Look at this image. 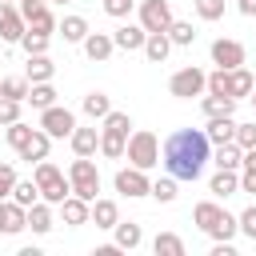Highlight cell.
<instances>
[{
  "label": "cell",
  "instance_id": "obj_1",
  "mask_svg": "<svg viewBox=\"0 0 256 256\" xmlns=\"http://www.w3.org/2000/svg\"><path fill=\"white\" fill-rule=\"evenodd\" d=\"M208 156H212V140L200 128H176L160 144V160H164L168 176H176V180H200Z\"/></svg>",
  "mask_w": 256,
  "mask_h": 256
},
{
  "label": "cell",
  "instance_id": "obj_2",
  "mask_svg": "<svg viewBox=\"0 0 256 256\" xmlns=\"http://www.w3.org/2000/svg\"><path fill=\"white\" fill-rule=\"evenodd\" d=\"M36 188H40V200H48V204H64L68 196H72V184H68V176L52 164V160H40L36 164Z\"/></svg>",
  "mask_w": 256,
  "mask_h": 256
},
{
  "label": "cell",
  "instance_id": "obj_3",
  "mask_svg": "<svg viewBox=\"0 0 256 256\" xmlns=\"http://www.w3.org/2000/svg\"><path fill=\"white\" fill-rule=\"evenodd\" d=\"M124 156H128L136 168H144V172H148V168H156V164H160V140H156L148 128H140V132H132V136H128Z\"/></svg>",
  "mask_w": 256,
  "mask_h": 256
},
{
  "label": "cell",
  "instance_id": "obj_4",
  "mask_svg": "<svg viewBox=\"0 0 256 256\" xmlns=\"http://www.w3.org/2000/svg\"><path fill=\"white\" fill-rule=\"evenodd\" d=\"M68 184H72V192L80 196V200H96V192H100V172H96V164L88 160V156H76L72 160V168H68Z\"/></svg>",
  "mask_w": 256,
  "mask_h": 256
},
{
  "label": "cell",
  "instance_id": "obj_5",
  "mask_svg": "<svg viewBox=\"0 0 256 256\" xmlns=\"http://www.w3.org/2000/svg\"><path fill=\"white\" fill-rule=\"evenodd\" d=\"M168 92L172 96H180V100H192V96H200V92H208V72H200V68H180V72H172V80H168Z\"/></svg>",
  "mask_w": 256,
  "mask_h": 256
},
{
  "label": "cell",
  "instance_id": "obj_6",
  "mask_svg": "<svg viewBox=\"0 0 256 256\" xmlns=\"http://www.w3.org/2000/svg\"><path fill=\"white\" fill-rule=\"evenodd\" d=\"M40 128H44L52 140H64V136H72V132H76V116H72L68 108L52 104V108H40Z\"/></svg>",
  "mask_w": 256,
  "mask_h": 256
},
{
  "label": "cell",
  "instance_id": "obj_7",
  "mask_svg": "<svg viewBox=\"0 0 256 256\" xmlns=\"http://www.w3.org/2000/svg\"><path fill=\"white\" fill-rule=\"evenodd\" d=\"M112 184H116V192L128 196V200H136V196H152V180H148L144 168H136V164H132V168H120Z\"/></svg>",
  "mask_w": 256,
  "mask_h": 256
},
{
  "label": "cell",
  "instance_id": "obj_8",
  "mask_svg": "<svg viewBox=\"0 0 256 256\" xmlns=\"http://www.w3.org/2000/svg\"><path fill=\"white\" fill-rule=\"evenodd\" d=\"M172 20H176V16H172V4H168V0H144V4H140V24H144V32H168Z\"/></svg>",
  "mask_w": 256,
  "mask_h": 256
},
{
  "label": "cell",
  "instance_id": "obj_9",
  "mask_svg": "<svg viewBox=\"0 0 256 256\" xmlns=\"http://www.w3.org/2000/svg\"><path fill=\"white\" fill-rule=\"evenodd\" d=\"M28 32V20L20 16V8L12 0H0V40L8 44H20V36Z\"/></svg>",
  "mask_w": 256,
  "mask_h": 256
},
{
  "label": "cell",
  "instance_id": "obj_10",
  "mask_svg": "<svg viewBox=\"0 0 256 256\" xmlns=\"http://www.w3.org/2000/svg\"><path fill=\"white\" fill-rule=\"evenodd\" d=\"M24 228H28V208L16 204L12 196L0 200V236H16V232H24Z\"/></svg>",
  "mask_w": 256,
  "mask_h": 256
},
{
  "label": "cell",
  "instance_id": "obj_11",
  "mask_svg": "<svg viewBox=\"0 0 256 256\" xmlns=\"http://www.w3.org/2000/svg\"><path fill=\"white\" fill-rule=\"evenodd\" d=\"M212 64L216 68H240L244 64V44L240 40H212Z\"/></svg>",
  "mask_w": 256,
  "mask_h": 256
},
{
  "label": "cell",
  "instance_id": "obj_12",
  "mask_svg": "<svg viewBox=\"0 0 256 256\" xmlns=\"http://www.w3.org/2000/svg\"><path fill=\"white\" fill-rule=\"evenodd\" d=\"M112 40H116V48H124V52H144L148 32H144V24H120V28L112 32Z\"/></svg>",
  "mask_w": 256,
  "mask_h": 256
},
{
  "label": "cell",
  "instance_id": "obj_13",
  "mask_svg": "<svg viewBox=\"0 0 256 256\" xmlns=\"http://www.w3.org/2000/svg\"><path fill=\"white\" fill-rule=\"evenodd\" d=\"M112 52H116V40L108 32H88L84 36V56L88 60H108Z\"/></svg>",
  "mask_w": 256,
  "mask_h": 256
},
{
  "label": "cell",
  "instance_id": "obj_14",
  "mask_svg": "<svg viewBox=\"0 0 256 256\" xmlns=\"http://www.w3.org/2000/svg\"><path fill=\"white\" fill-rule=\"evenodd\" d=\"M48 148H52V136H48L44 128H36V132H32V140L20 148V160H28V164H40V160H48Z\"/></svg>",
  "mask_w": 256,
  "mask_h": 256
},
{
  "label": "cell",
  "instance_id": "obj_15",
  "mask_svg": "<svg viewBox=\"0 0 256 256\" xmlns=\"http://www.w3.org/2000/svg\"><path fill=\"white\" fill-rule=\"evenodd\" d=\"M208 192L220 196V200H224V196H236V192H240V176H236V168H220V172L208 180Z\"/></svg>",
  "mask_w": 256,
  "mask_h": 256
},
{
  "label": "cell",
  "instance_id": "obj_16",
  "mask_svg": "<svg viewBox=\"0 0 256 256\" xmlns=\"http://www.w3.org/2000/svg\"><path fill=\"white\" fill-rule=\"evenodd\" d=\"M60 212H64V224H72V228H76V224H88V220H92V204H88V200H80L76 192H72V196H68L64 204H60Z\"/></svg>",
  "mask_w": 256,
  "mask_h": 256
},
{
  "label": "cell",
  "instance_id": "obj_17",
  "mask_svg": "<svg viewBox=\"0 0 256 256\" xmlns=\"http://www.w3.org/2000/svg\"><path fill=\"white\" fill-rule=\"evenodd\" d=\"M204 136L212 144H228V140H236V120L232 116H212L208 128H204Z\"/></svg>",
  "mask_w": 256,
  "mask_h": 256
},
{
  "label": "cell",
  "instance_id": "obj_18",
  "mask_svg": "<svg viewBox=\"0 0 256 256\" xmlns=\"http://www.w3.org/2000/svg\"><path fill=\"white\" fill-rule=\"evenodd\" d=\"M220 216H224V208H220L216 200H200V204L192 208V220L200 224V232H212V228L220 224Z\"/></svg>",
  "mask_w": 256,
  "mask_h": 256
},
{
  "label": "cell",
  "instance_id": "obj_19",
  "mask_svg": "<svg viewBox=\"0 0 256 256\" xmlns=\"http://www.w3.org/2000/svg\"><path fill=\"white\" fill-rule=\"evenodd\" d=\"M168 52H172L168 32H148V40H144V56H148L152 64H164V60H168Z\"/></svg>",
  "mask_w": 256,
  "mask_h": 256
},
{
  "label": "cell",
  "instance_id": "obj_20",
  "mask_svg": "<svg viewBox=\"0 0 256 256\" xmlns=\"http://www.w3.org/2000/svg\"><path fill=\"white\" fill-rule=\"evenodd\" d=\"M252 88H256V80H252V72L240 64V68H228V96H252Z\"/></svg>",
  "mask_w": 256,
  "mask_h": 256
},
{
  "label": "cell",
  "instance_id": "obj_21",
  "mask_svg": "<svg viewBox=\"0 0 256 256\" xmlns=\"http://www.w3.org/2000/svg\"><path fill=\"white\" fill-rule=\"evenodd\" d=\"M92 224H96V228H116V224H120L116 200H92Z\"/></svg>",
  "mask_w": 256,
  "mask_h": 256
},
{
  "label": "cell",
  "instance_id": "obj_22",
  "mask_svg": "<svg viewBox=\"0 0 256 256\" xmlns=\"http://www.w3.org/2000/svg\"><path fill=\"white\" fill-rule=\"evenodd\" d=\"M24 20H28V28H32V32H48V36H52V32L60 28V24H56V16H52V12L44 8V4L28 8V12H24Z\"/></svg>",
  "mask_w": 256,
  "mask_h": 256
},
{
  "label": "cell",
  "instance_id": "obj_23",
  "mask_svg": "<svg viewBox=\"0 0 256 256\" xmlns=\"http://www.w3.org/2000/svg\"><path fill=\"white\" fill-rule=\"evenodd\" d=\"M68 140H72V152H76V156H92V152L100 148V132H96V128H76Z\"/></svg>",
  "mask_w": 256,
  "mask_h": 256
},
{
  "label": "cell",
  "instance_id": "obj_24",
  "mask_svg": "<svg viewBox=\"0 0 256 256\" xmlns=\"http://www.w3.org/2000/svg\"><path fill=\"white\" fill-rule=\"evenodd\" d=\"M28 228L40 232V236L52 232V204H48V200H36V204L28 208Z\"/></svg>",
  "mask_w": 256,
  "mask_h": 256
},
{
  "label": "cell",
  "instance_id": "obj_25",
  "mask_svg": "<svg viewBox=\"0 0 256 256\" xmlns=\"http://www.w3.org/2000/svg\"><path fill=\"white\" fill-rule=\"evenodd\" d=\"M52 72H56V64L48 60V52H36V56H28V80L32 84H40V80H52Z\"/></svg>",
  "mask_w": 256,
  "mask_h": 256
},
{
  "label": "cell",
  "instance_id": "obj_26",
  "mask_svg": "<svg viewBox=\"0 0 256 256\" xmlns=\"http://www.w3.org/2000/svg\"><path fill=\"white\" fill-rule=\"evenodd\" d=\"M200 108H204V116L212 120V116H232V108H236V96H204L200 100Z\"/></svg>",
  "mask_w": 256,
  "mask_h": 256
},
{
  "label": "cell",
  "instance_id": "obj_27",
  "mask_svg": "<svg viewBox=\"0 0 256 256\" xmlns=\"http://www.w3.org/2000/svg\"><path fill=\"white\" fill-rule=\"evenodd\" d=\"M124 148H128V136H120V132H108V128H100V152H104L108 160H120V156H124Z\"/></svg>",
  "mask_w": 256,
  "mask_h": 256
},
{
  "label": "cell",
  "instance_id": "obj_28",
  "mask_svg": "<svg viewBox=\"0 0 256 256\" xmlns=\"http://www.w3.org/2000/svg\"><path fill=\"white\" fill-rule=\"evenodd\" d=\"M240 164H244V148L236 140L216 144V168H240Z\"/></svg>",
  "mask_w": 256,
  "mask_h": 256
},
{
  "label": "cell",
  "instance_id": "obj_29",
  "mask_svg": "<svg viewBox=\"0 0 256 256\" xmlns=\"http://www.w3.org/2000/svg\"><path fill=\"white\" fill-rule=\"evenodd\" d=\"M112 232H116V244H120L124 252H132V248H140V240H144V232H140V224H132V220H128V224L120 220V224H116Z\"/></svg>",
  "mask_w": 256,
  "mask_h": 256
},
{
  "label": "cell",
  "instance_id": "obj_30",
  "mask_svg": "<svg viewBox=\"0 0 256 256\" xmlns=\"http://www.w3.org/2000/svg\"><path fill=\"white\" fill-rule=\"evenodd\" d=\"M60 36H64L68 44H84V36H88V20H84V16H64Z\"/></svg>",
  "mask_w": 256,
  "mask_h": 256
},
{
  "label": "cell",
  "instance_id": "obj_31",
  "mask_svg": "<svg viewBox=\"0 0 256 256\" xmlns=\"http://www.w3.org/2000/svg\"><path fill=\"white\" fill-rule=\"evenodd\" d=\"M28 88H32L28 76H4L0 80V96H8V100H28Z\"/></svg>",
  "mask_w": 256,
  "mask_h": 256
},
{
  "label": "cell",
  "instance_id": "obj_32",
  "mask_svg": "<svg viewBox=\"0 0 256 256\" xmlns=\"http://www.w3.org/2000/svg\"><path fill=\"white\" fill-rule=\"evenodd\" d=\"M80 108H84V116H92V120H104V116L112 112V100H108L104 92H88Z\"/></svg>",
  "mask_w": 256,
  "mask_h": 256
},
{
  "label": "cell",
  "instance_id": "obj_33",
  "mask_svg": "<svg viewBox=\"0 0 256 256\" xmlns=\"http://www.w3.org/2000/svg\"><path fill=\"white\" fill-rule=\"evenodd\" d=\"M152 252H156V256H184V240H180L176 232H160V236L152 240Z\"/></svg>",
  "mask_w": 256,
  "mask_h": 256
},
{
  "label": "cell",
  "instance_id": "obj_34",
  "mask_svg": "<svg viewBox=\"0 0 256 256\" xmlns=\"http://www.w3.org/2000/svg\"><path fill=\"white\" fill-rule=\"evenodd\" d=\"M28 104H32V108H52V104H56V88H52L48 80L32 84V88H28Z\"/></svg>",
  "mask_w": 256,
  "mask_h": 256
},
{
  "label": "cell",
  "instance_id": "obj_35",
  "mask_svg": "<svg viewBox=\"0 0 256 256\" xmlns=\"http://www.w3.org/2000/svg\"><path fill=\"white\" fill-rule=\"evenodd\" d=\"M168 40L180 44V48H188V44L196 40V28H192L188 20H172V24H168Z\"/></svg>",
  "mask_w": 256,
  "mask_h": 256
},
{
  "label": "cell",
  "instance_id": "obj_36",
  "mask_svg": "<svg viewBox=\"0 0 256 256\" xmlns=\"http://www.w3.org/2000/svg\"><path fill=\"white\" fill-rule=\"evenodd\" d=\"M32 132H36L32 124H24V120H16V124H8V132H4V140H8V144H12L16 152H20V148H24L28 140H32Z\"/></svg>",
  "mask_w": 256,
  "mask_h": 256
},
{
  "label": "cell",
  "instance_id": "obj_37",
  "mask_svg": "<svg viewBox=\"0 0 256 256\" xmlns=\"http://www.w3.org/2000/svg\"><path fill=\"white\" fill-rule=\"evenodd\" d=\"M12 200H16V204H24V208H32V204L40 200V188H36V180H16V188H12Z\"/></svg>",
  "mask_w": 256,
  "mask_h": 256
},
{
  "label": "cell",
  "instance_id": "obj_38",
  "mask_svg": "<svg viewBox=\"0 0 256 256\" xmlns=\"http://www.w3.org/2000/svg\"><path fill=\"white\" fill-rule=\"evenodd\" d=\"M48 40H52L48 32H32V28H28V32L20 36V48H24L28 56H36V52H48Z\"/></svg>",
  "mask_w": 256,
  "mask_h": 256
},
{
  "label": "cell",
  "instance_id": "obj_39",
  "mask_svg": "<svg viewBox=\"0 0 256 256\" xmlns=\"http://www.w3.org/2000/svg\"><path fill=\"white\" fill-rule=\"evenodd\" d=\"M152 196H156L160 204H172V200H176V176H160V180H152Z\"/></svg>",
  "mask_w": 256,
  "mask_h": 256
},
{
  "label": "cell",
  "instance_id": "obj_40",
  "mask_svg": "<svg viewBox=\"0 0 256 256\" xmlns=\"http://www.w3.org/2000/svg\"><path fill=\"white\" fill-rule=\"evenodd\" d=\"M236 232H240V220H236V216H228V212H224V216H220V224H216V228H212V232H208V236H212V240H232V236H236Z\"/></svg>",
  "mask_w": 256,
  "mask_h": 256
},
{
  "label": "cell",
  "instance_id": "obj_41",
  "mask_svg": "<svg viewBox=\"0 0 256 256\" xmlns=\"http://www.w3.org/2000/svg\"><path fill=\"white\" fill-rule=\"evenodd\" d=\"M20 104H24V100H8V96H0V124H4V128L20 120Z\"/></svg>",
  "mask_w": 256,
  "mask_h": 256
},
{
  "label": "cell",
  "instance_id": "obj_42",
  "mask_svg": "<svg viewBox=\"0 0 256 256\" xmlns=\"http://www.w3.org/2000/svg\"><path fill=\"white\" fill-rule=\"evenodd\" d=\"M196 16L200 20H220L224 16V0H196Z\"/></svg>",
  "mask_w": 256,
  "mask_h": 256
},
{
  "label": "cell",
  "instance_id": "obj_43",
  "mask_svg": "<svg viewBox=\"0 0 256 256\" xmlns=\"http://www.w3.org/2000/svg\"><path fill=\"white\" fill-rule=\"evenodd\" d=\"M208 92H212V96H228V68L208 72Z\"/></svg>",
  "mask_w": 256,
  "mask_h": 256
},
{
  "label": "cell",
  "instance_id": "obj_44",
  "mask_svg": "<svg viewBox=\"0 0 256 256\" xmlns=\"http://www.w3.org/2000/svg\"><path fill=\"white\" fill-rule=\"evenodd\" d=\"M104 128H108V132H120V136H128L132 120H128V112H108V116H104Z\"/></svg>",
  "mask_w": 256,
  "mask_h": 256
},
{
  "label": "cell",
  "instance_id": "obj_45",
  "mask_svg": "<svg viewBox=\"0 0 256 256\" xmlns=\"http://www.w3.org/2000/svg\"><path fill=\"white\" fill-rule=\"evenodd\" d=\"M16 188V168L12 164H0V200H8Z\"/></svg>",
  "mask_w": 256,
  "mask_h": 256
},
{
  "label": "cell",
  "instance_id": "obj_46",
  "mask_svg": "<svg viewBox=\"0 0 256 256\" xmlns=\"http://www.w3.org/2000/svg\"><path fill=\"white\" fill-rule=\"evenodd\" d=\"M236 220H240V232H244L248 240H256V204H252V208H244Z\"/></svg>",
  "mask_w": 256,
  "mask_h": 256
},
{
  "label": "cell",
  "instance_id": "obj_47",
  "mask_svg": "<svg viewBox=\"0 0 256 256\" xmlns=\"http://www.w3.org/2000/svg\"><path fill=\"white\" fill-rule=\"evenodd\" d=\"M236 144L240 148H256V124H236Z\"/></svg>",
  "mask_w": 256,
  "mask_h": 256
},
{
  "label": "cell",
  "instance_id": "obj_48",
  "mask_svg": "<svg viewBox=\"0 0 256 256\" xmlns=\"http://www.w3.org/2000/svg\"><path fill=\"white\" fill-rule=\"evenodd\" d=\"M104 12L116 16V20H124V16L132 12V0H104Z\"/></svg>",
  "mask_w": 256,
  "mask_h": 256
},
{
  "label": "cell",
  "instance_id": "obj_49",
  "mask_svg": "<svg viewBox=\"0 0 256 256\" xmlns=\"http://www.w3.org/2000/svg\"><path fill=\"white\" fill-rule=\"evenodd\" d=\"M212 256H236L232 240H216V244H212Z\"/></svg>",
  "mask_w": 256,
  "mask_h": 256
},
{
  "label": "cell",
  "instance_id": "obj_50",
  "mask_svg": "<svg viewBox=\"0 0 256 256\" xmlns=\"http://www.w3.org/2000/svg\"><path fill=\"white\" fill-rule=\"evenodd\" d=\"M240 192H256V172H252V168H244V176H240Z\"/></svg>",
  "mask_w": 256,
  "mask_h": 256
},
{
  "label": "cell",
  "instance_id": "obj_51",
  "mask_svg": "<svg viewBox=\"0 0 256 256\" xmlns=\"http://www.w3.org/2000/svg\"><path fill=\"white\" fill-rule=\"evenodd\" d=\"M240 168H252V172H256V148H244V164H240Z\"/></svg>",
  "mask_w": 256,
  "mask_h": 256
},
{
  "label": "cell",
  "instance_id": "obj_52",
  "mask_svg": "<svg viewBox=\"0 0 256 256\" xmlns=\"http://www.w3.org/2000/svg\"><path fill=\"white\" fill-rule=\"evenodd\" d=\"M236 4H240V12H244V16H256V0H236Z\"/></svg>",
  "mask_w": 256,
  "mask_h": 256
},
{
  "label": "cell",
  "instance_id": "obj_53",
  "mask_svg": "<svg viewBox=\"0 0 256 256\" xmlns=\"http://www.w3.org/2000/svg\"><path fill=\"white\" fill-rule=\"evenodd\" d=\"M252 108H256V88H252Z\"/></svg>",
  "mask_w": 256,
  "mask_h": 256
},
{
  "label": "cell",
  "instance_id": "obj_54",
  "mask_svg": "<svg viewBox=\"0 0 256 256\" xmlns=\"http://www.w3.org/2000/svg\"><path fill=\"white\" fill-rule=\"evenodd\" d=\"M60 4H68V0H60Z\"/></svg>",
  "mask_w": 256,
  "mask_h": 256
},
{
  "label": "cell",
  "instance_id": "obj_55",
  "mask_svg": "<svg viewBox=\"0 0 256 256\" xmlns=\"http://www.w3.org/2000/svg\"><path fill=\"white\" fill-rule=\"evenodd\" d=\"M12 4H16V0H12Z\"/></svg>",
  "mask_w": 256,
  "mask_h": 256
}]
</instances>
